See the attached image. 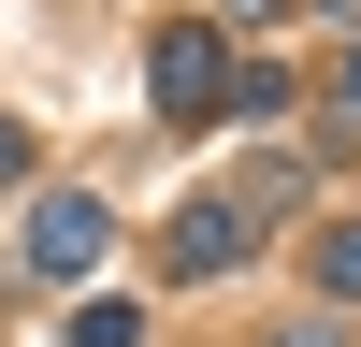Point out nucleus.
Here are the masks:
<instances>
[{
  "label": "nucleus",
  "mask_w": 361,
  "mask_h": 347,
  "mask_svg": "<svg viewBox=\"0 0 361 347\" xmlns=\"http://www.w3.org/2000/svg\"><path fill=\"white\" fill-rule=\"evenodd\" d=\"M217 260H246V217L188 202V217H173V275H217Z\"/></svg>",
  "instance_id": "obj_3"
},
{
  "label": "nucleus",
  "mask_w": 361,
  "mask_h": 347,
  "mask_svg": "<svg viewBox=\"0 0 361 347\" xmlns=\"http://www.w3.org/2000/svg\"><path fill=\"white\" fill-rule=\"evenodd\" d=\"M102 246H116L102 188H44L29 202V275H102Z\"/></svg>",
  "instance_id": "obj_2"
},
{
  "label": "nucleus",
  "mask_w": 361,
  "mask_h": 347,
  "mask_svg": "<svg viewBox=\"0 0 361 347\" xmlns=\"http://www.w3.org/2000/svg\"><path fill=\"white\" fill-rule=\"evenodd\" d=\"M304 275H318V304H333V318H361V231H347V217L304 246Z\"/></svg>",
  "instance_id": "obj_4"
},
{
  "label": "nucleus",
  "mask_w": 361,
  "mask_h": 347,
  "mask_svg": "<svg viewBox=\"0 0 361 347\" xmlns=\"http://www.w3.org/2000/svg\"><path fill=\"white\" fill-rule=\"evenodd\" d=\"M318 145H333V159L361 145V44H347V73H333V102H318Z\"/></svg>",
  "instance_id": "obj_5"
},
{
  "label": "nucleus",
  "mask_w": 361,
  "mask_h": 347,
  "mask_svg": "<svg viewBox=\"0 0 361 347\" xmlns=\"http://www.w3.org/2000/svg\"><path fill=\"white\" fill-rule=\"evenodd\" d=\"M145 73H159V116H173V130H202V116H217L231 102V73H246V58H231V29H159V58H145Z\"/></svg>",
  "instance_id": "obj_1"
},
{
  "label": "nucleus",
  "mask_w": 361,
  "mask_h": 347,
  "mask_svg": "<svg viewBox=\"0 0 361 347\" xmlns=\"http://www.w3.org/2000/svg\"><path fill=\"white\" fill-rule=\"evenodd\" d=\"M73 347H145V304H87V318H73Z\"/></svg>",
  "instance_id": "obj_6"
},
{
  "label": "nucleus",
  "mask_w": 361,
  "mask_h": 347,
  "mask_svg": "<svg viewBox=\"0 0 361 347\" xmlns=\"http://www.w3.org/2000/svg\"><path fill=\"white\" fill-rule=\"evenodd\" d=\"M15 174H29V130H15V116H0V188H15Z\"/></svg>",
  "instance_id": "obj_8"
},
{
  "label": "nucleus",
  "mask_w": 361,
  "mask_h": 347,
  "mask_svg": "<svg viewBox=\"0 0 361 347\" xmlns=\"http://www.w3.org/2000/svg\"><path fill=\"white\" fill-rule=\"evenodd\" d=\"M260 347H361V333H347L333 304H304V318H275V333H260Z\"/></svg>",
  "instance_id": "obj_7"
}]
</instances>
